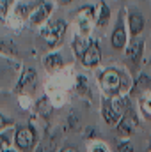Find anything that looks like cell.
<instances>
[{"mask_svg": "<svg viewBox=\"0 0 151 152\" xmlns=\"http://www.w3.org/2000/svg\"><path fill=\"white\" fill-rule=\"evenodd\" d=\"M100 87L103 88L105 94H109L112 97V96H119V92L128 90L130 80H128V76L117 71L115 67H109L100 75Z\"/></svg>", "mask_w": 151, "mask_h": 152, "instance_id": "6da1fadb", "label": "cell"}, {"mask_svg": "<svg viewBox=\"0 0 151 152\" xmlns=\"http://www.w3.org/2000/svg\"><path fill=\"white\" fill-rule=\"evenodd\" d=\"M128 99H124L123 96H112L110 99L105 97L103 99V104H101V115L105 118V122L109 126H117L119 120L123 118L124 112L128 110L126 106Z\"/></svg>", "mask_w": 151, "mask_h": 152, "instance_id": "7a4b0ae2", "label": "cell"}, {"mask_svg": "<svg viewBox=\"0 0 151 152\" xmlns=\"http://www.w3.org/2000/svg\"><path fill=\"white\" fill-rule=\"evenodd\" d=\"M66 28H68V25L64 20H53L41 30V37L46 41V44L50 48H53L62 41L64 34H66Z\"/></svg>", "mask_w": 151, "mask_h": 152, "instance_id": "3957f363", "label": "cell"}, {"mask_svg": "<svg viewBox=\"0 0 151 152\" xmlns=\"http://www.w3.org/2000/svg\"><path fill=\"white\" fill-rule=\"evenodd\" d=\"M14 145L21 152H30L36 145V133L29 126H21L14 133Z\"/></svg>", "mask_w": 151, "mask_h": 152, "instance_id": "277c9868", "label": "cell"}, {"mask_svg": "<svg viewBox=\"0 0 151 152\" xmlns=\"http://www.w3.org/2000/svg\"><path fill=\"white\" fill-rule=\"evenodd\" d=\"M137 126H139V117L135 113V110L128 108L124 112V115H123V118L119 120V124L115 126L117 127V134L121 138H126V136L133 134V131L137 129Z\"/></svg>", "mask_w": 151, "mask_h": 152, "instance_id": "5b68a950", "label": "cell"}, {"mask_svg": "<svg viewBox=\"0 0 151 152\" xmlns=\"http://www.w3.org/2000/svg\"><path fill=\"white\" fill-rule=\"evenodd\" d=\"M123 18H124V12L121 11L119 20H117V23H115V27L112 30V36H110V44H112L114 50H123V48H126V42H128V32L124 28V20Z\"/></svg>", "mask_w": 151, "mask_h": 152, "instance_id": "8992f818", "label": "cell"}, {"mask_svg": "<svg viewBox=\"0 0 151 152\" xmlns=\"http://www.w3.org/2000/svg\"><path fill=\"white\" fill-rule=\"evenodd\" d=\"M80 60H82V64L85 67H94V66L100 64V60H101V48H100L98 41H91L89 48L85 50V53L82 55Z\"/></svg>", "mask_w": 151, "mask_h": 152, "instance_id": "52a82bcc", "label": "cell"}, {"mask_svg": "<svg viewBox=\"0 0 151 152\" xmlns=\"http://www.w3.org/2000/svg\"><path fill=\"white\" fill-rule=\"evenodd\" d=\"M94 7L93 5H85L82 9H78L76 16H78V25H80V34L82 36H87L89 30H91V20H94Z\"/></svg>", "mask_w": 151, "mask_h": 152, "instance_id": "ba28073f", "label": "cell"}, {"mask_svg": "<svg viewBox=\"0 0 151 152\" xmlns=\"http://www.w3.org/2000/svg\"><path fill=\"white\" fill-rule=\"evenodd\" d=\"M144 27H146V20H144L142 12L135 11V9L130 11L128 12V30H130V36L132 37H137L139 34H142Z\"/></svg>", "mask_w": 151, "mask_h": 152, "instance_id": "9c48e42d", "label": "cell"}, {"mask_svg": "<svg viewBox=\"0 0 151 152\" xmlns=\"http://www.w3.org/2000/svg\"><path fill=\"white\" fill-rule=\"evenodd\" d=\"M142 53H144V41L133 39V41L130 42V46L126 48V60H128L132 66L139 67V64H141V60H142Z\"/></svg>", "mask_w": 151, "mask_h": 152, "instance_id": "30bf717a", "label": "cell"}, {"mask_svg": "<svg viewBox=\"0 0 151 152\" xmlns=\"http://www.w3.org/2000/svg\"><path fill=\"white\" fill-rule=\"evenodd\" d=\"M50 12H52V5L50 4H46V2H43L41 5H38L34 11H32V14L29 16V20H30V25H39V23H43L48 16H50Z\"/></svg>", "mask_w": 151, "mask_h": 152, "instance_id": "8fae6325", "label": "cell"}, {"mask_svg": "<svg viewBox=\"0 0 151 152\" xmlns=\"http://www.w3.org/2000/svg\"><path fill=\"white\" fill-rule=\"evenodd\" d=\"M34 81H36V69L27 67V69L21 73L18 83H16V92H23L25 88H29L30 85H34Z\"/></svg>", "mask_w": 151, "mask_h": 152, "instance_id": "7c38bea8", "label": "cell"}, {"mask_svg": "<svg viewBox=\"0 0 151 152\" xmlns=\"http://www.w3.org/2000/svg\"><path fill=\"white\" fill-rule=\"evenodd\" d=\"M43 64H44V69L48 73H55V71H59L64 66V60H62V55L61 53H50V55L44 57Z\"/></svg>", "mask_w": 151, "mask_h": 152, "instance_id": "4fadbf2b", "label": "cell"}, {"mask_svg": "<svg viewBox=\"0 0 151 152\" xmlns=\"http://www.w3.org/2000/svg\"><path fill=\"white\" fill-rule=\"evenodd\" d=\"M110 23V7L105 4V2H100V7H98V16H96V25L100 28L107 27Z\"/></svg>", "mask_w": 151, "mask_h": 152, "instance_id": "5bb4252c", "label": "cell"}, {"mask_svg": "<svg viewBox=\"0 0 151 152\" xmlns=\"http://www.w3.org/2000/svg\"><path fill=\"white\" fill-rule=\"evenodd\" d=\"M75 90L76 94L80 96V97H87V99H91V87H89V81H87V78L84 75H78L76 76V81H75Z\"/></svg>", "mask_w": 151, "mask_h": 152, "instance_id": "9a60e30c", "label": "cell"}, {"mask_svg": "<svg viewBox=\"0 0 151 152\" xmlns=\"http://www.w3.org/2000/svg\"><path fill=\"white\" fill-rule=\"evenodd\" d=\"M89 44H91V41L85 39V36H82V34L75 36V39H73V50H75V55L78 58H82V55L85 53V50L89 48Z\"/></svg>", "mask_w": 151, "mask_h": 152, "instance_id": "2e32d148", "label": "cell"}, {"mask_svg": "<svg viewBox=\"0 0 151 152\" xmlns=\"http://www.w3.org/2000/svg\"><path fill=\"white\" fill-rule=\"evenodd\" d=\"M0 50H2V51H5V53H9V55H18L16 44H14L13 41H9V39L0 37Z\"/></svg>", "mask_w": 151, "mask_h": 152, "instance_id": "e0dca14e", "label": "cell"}, {"mask_svg": "<svg viewBox=\"0 0 151 152\" xmlns=\"http://www.w3.org/2000/svg\"><path fill=\"white\" fill-rule=\"evenodd\" d=\"M135 90H141V92H146V90H151V80L148 75H141L137 83H135Z\"/></svg>", "mask_w": 151, "mask_h": 152, "instance_id": "ac0fdd59", "label": "cell"}, {"mask_svg": "<svg viewBox=\"0 0 151 152\" xmlns=\"http://www.w3.org/2000/svg\"><path fill=\"white\" fill-rule=\"evenodd\" d=\"M38 112L41 115H44V117H48L50 115V112H52V104H48V99L46 97H43L41 101H38Z\"/></svg>", "mask_w": 151, "mask_h": 152, "instance_id": "d6986e66", "label": "cell"}, {"mask_svg": "<svg viewBox=\"0 0 151 152\" xmlns=\"http://www.w3.org/2000/svg\"><path fill=\"white\" fill-rule=\"evenodd\" d=\"M7 147H11V133H2L0 134V152L7 151Z\"/></svg>", "mask_w": 151, "mask_h": 152, "instance_id": "ffe728a7", "label": "cell"}, {"mask_svg": "<svg viewBox=\"0 0 151 152\" xmlns=\"http://www.w3.org/2000/svg\"><path fill=\"white\" fill-rule=\"evenodd\" d=\"M141 110H142L144 113L148 115V117H151V96H150V97H144V99H142Z\"/></svg>", "mask_w": 151, "mask_h": 152, "instance_id": "44dd1931", "label": "cell"}, {"mask_svg": "<svg viewBox=\"0 0 151 152\" xmlns=\"http://www.w3.org/2000/svg\"><path fill=\"white\" fill-rule=\"evenodd\" d=\"M117 152H133V147L130 142H119L117 143Z\"/></svg>", "mask_w": 151, "mask_h": 152, "instance_id": "7402d4cb", "label": "cell"}, {"mask_svg": "<svg viewBox=\"0 0 151 152\" xmlns=\"http://www.w3.org/2000/svg\"><path fill=\"white\" fill-rule=\"evenodd\" d=\"M7 4H9V0H0V21L7 14Z\"/></svg>", "mask_w": 151, "mask_h": 152, "instance_id": "603a6c76", "label": "cell"}, {"mask_svg": "<svg viewBox=\"0 0 151 152\" xmlns=\"http://www.w3.org/2000/svg\"><path fill=\"white\" fill-rule=\"evenodd\" d=\"M91 152H109V149L103 145V143H94L91 147Z\"/></svg>", "mask_w": 151, "mask_h": 152, "instance_id": "cb8c5ba5", "label": "cell"}, {"mask_svg": "<svg viewBox=\"0 0 151 152\" xmlns=\"http://www.w3.org/2000/svg\"><path fill=\"white\" fill-rule=\"evenodd\" d=\"M76 124H78L76 113H75V112H71V115H70V126H68V127H70V129H73V127H75Z\"/></svg>", "mask_w": 151, "mask_h": 152, "instance_id": "d4e9b609", "label": "cell"}, {"mask_svg": "<svg viewBox=\"0 0 151 152\" xmlns=\"http://www.w3.org/2000/svg\"><path fill=\"white\" fill-rule=\"evenodd\" d=\"M9 124H13V120H9L7 117H4V115L0 113V129H4V127L9 126Z\"/></svg>", "mask_w": 151, "mask_h": 152, "instance_id": "484cf974", "label": "cell"}, {"mask_svg": "<svg viewBox=\"0 0 151 152\" xmlns=\"http://www.w3.org/2000/svg\"><path fill=\"white\" fill-rule=\"evenodd\" d=\"M87 138H91V136H94V127H87V134H85Z\"/></svg>", "mask_w": 151, "mask_h": 152, "instance_id": "4316f807", "label": "cell"}, {"mask_svg": "<svg viewBox=\"0 0 151 152\" xmlns=\"http://www.w3.org/2000/svg\"><path fill=\"white\" fill-rule=\"evenodd\" d=\"M61 152H78V151H76L75 147H64Z\"/></svg>", "mask_w": 151, "mask_h": 152, "instance_id": "83f0119b", "label": "cell"}, {"mask_svg": "<svg viewBox=\"0 0 151 152\" xmlns=\"http://www.w3.org/2000/svg\"><path fill=\"white\" fill-rule=\"evenodd\" d=\"M57 2H59L61 5H68V4H71L73 0H57Z\"/></svg>", "mask_w": 151, "mask_h": 152, "instance_id": "f1b7e54d", "label": "cell"}, {"mask_svg": "<svg viewBox=\"0 0 151 152\" xmlns=\"http://www.w3.org/2000/svg\"><path fill=\"white\" fill-rule=\"evenodd\" d=\"M4 152H13V151H9V149H7V151H4Z\"/></svg>", "mask_w": 151, "mask_h": 152, "instance_id": "f546056e", "label": "cell"}, {"mask_svg": "<svg viewBox=\"0 0 151 152\" xmlns=\"http://www.w3.org/2000/svg\"><path fill=\"white\" fill-rule=\"evenodd\" d=\"M150 145H151V142H150Z\"/></svg>", "mask_w": 151, "mask_h": 152, "instance_id": "4dcf8cb0", "label": "cell"}, {"mask_svg": "<svg viewBox=\"0 0 151 152\" xmlns=\"http://www.w3.org/2000/svg\"><path fill=\"white\" fill-rule=\"evenodd\" d=\"M0 64H2V62H0Z\"/></svg>", "mask_w": 151, "mask_h": 152, "instance_id": "1f68e13d", "label": "cell"}]
</instances>
